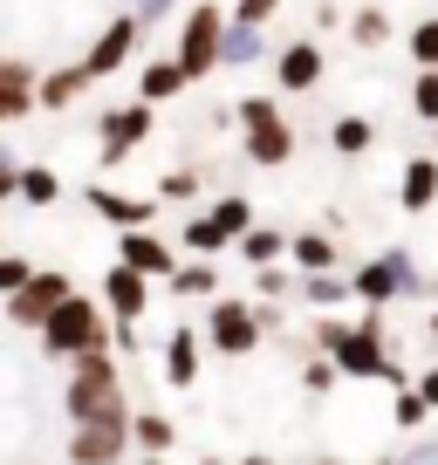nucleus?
Returning a JSON list of instances; mask_svg holds the SVG:
<instances>
[{
  "label": "nucleus",
  "mask_w": 438,
  "mask_h": 465,
  "mask_svg": "<svg viewBox=\"0 0 438 465\" xmlns=\"http://www.w3.org/2000/svg\"><path fill=\"white\" fill-rule=\"evenodd\" d=\"M308 349L329 356V370H336L343 383H370V377H383V363H391V342H383V315H377V308H363V322L315 315Z\"/></svg>",
  "instance_id": "1"
},
{
  "label": "nucleus",
  "mask_w": 438,
  "mask_h": 465,
  "mask_svg": "<svg viewBox=\"0 0 438 465\" xmlns=\"http://www.w3.org/2000/svg\"><path fill=\"white\" fill-rule=\"evenodd\" d=\"M62 411L69 424H131V391H124V363L110 349L75 356L69 383H62Z\"/></svg>",
  "instance_id": "2"
},
{
  "label": "nucleus",
  "mask_w": 438,
  "mask_h": 465,
  "mask_svg": "<svg viewBox=\"0 0 438 465\" xmlns=\"http://www.w3.org/2000/svg\"><path fill=\"white\" fill-rule=\"evenodd\" d=\"M35 342H42V356H55V363H75V356H96V349H110V315L96 308V294L75 288L69 302L55 308V315L35 329Z\"/></svg>",
  "instance_id": "3"
},
{
  "label": "nucleus",
  "mask_w": 438,
  "mask_h": 465,
  "mask_svg": "<svg viewBox=\"0 0 438 465\" xmlns=\"http://www.w3.org/2000/svg\"><path fill=\"white\" fill-rule=\"evenodd\" d=\"M343 281H350V294H356L363 308H377V315H383L391 302H404V294H432V281L418 274V261H411L404 247H383L377 261H363L356 274H343Z\"/></svg>",
  "instance_id": "4"
},
{
  "label": "nucleus",
  "mask_w": 438,
  "mask_h": 465,
  "mask_svg": "<svg viewBox=\"0 0 438 465\" xmlns=\"http://www.w3.org/2000/svg\"><path fill=\"white\" fill-rule=\"evenodd\" d=\"M234 116H240V131H247V164H261V172H281V164L294 158V124H288V110H281L274 96L234 103Z\"/></svg>",
  "instance_id": "5"
},
{
  "label": "nucleus",
  "mask_w": 438,
  "mask_h": 465,
  "mask_svg": "<svg viewBox=\"0 0 438 465\" xmlns=\"http://www.w3.org/2000/svg\"><path fill=\"white\" fill-rule=\"evenodd\" d=\"M219 28H226V7H219V0H192V15L178 21L172 62H178V75H185V89L219 69Z\"/></svg>",
  "instance_id": "6"
},
{
  "label": "nucleus",
  "mask_w": 438,
  "mask_h": 465,
  "mask_svg": "<svg viewBox=\"0 0 438 465\" xmlns=\"http://www.w3.org/2000/svg\"><path fill=\"white\" fill-rule=\"evenodd\" d=\"M199 342L213 349V356H254L267 335H261V322H254V302H247V294H213V302H205Z\"/></svg>",
  "instance_id": "7"
},
{
  "label": "nucleus",
  "mask_w": 438,
  "mask_h": 465,
  "mask_svg": "<svg viewBox=\"0 0 438 465\" xmlns=\"http://www.w3.org/2000/svg\"><path fill=\"white\" fill-rule=\"evenodd\" d=\"M158 131V110H144V103H117V110H96V164H110L117 172L124 158H131L144 137Z\"/></svg>",
  "instance_id": "8"
},
{
  "label": "nucleus",
  "mask_w": 438,
  "mask_h": 465,
  "mask_svg": "<svg viewBox=\"0 0 438 465\" xmlns=\"http://www.w3.org/2000/svg\"><path fill=\"white\" fill-rule=\"evenodd\" d=\"M137 42H144V28H137V15L124 7V15H110V21H103V28H96V42H89V55H75V62H83V75H89V83H110V75H124V69H131Z\"/></svg>",
  "instance_id": "9"
},
{
  "label": "nucleus",
  "mask_w": 438,
  "mask_h": 465,
  "mask_svg": "<svg viewBox=\"0 0 438 465\" xmlns=\"http://www.w3.org/2000/svg\"><path fill=\"white\" fill-rule=\"evenodd\" d=\"M69 294H75V281L62 274V267H35V274L21 281V288L7 294L0 308H7V322H15V329H42V322L69 302Z\"/></svg>",
  "instance_id": "10"
},
{
  "label": "nucleus",
  "mask_w": 438,
  "mask_h": 465,
  "mask_svg": "<svg viewBox=\"0 0 438 465\" xmlns=\"http://www.w3.org/2000/svg\"><path fill=\"white\" fill-rule=\"evenodd\" d=\"M69 465H131V424H69Z\"/></svg>",
  "instance_id": "11"
},
{
  "label": "nucleus",
  "mask_w": 438,
  "mask_h": 465,
  "mask_svg": "<svg viewBox=\"0 0 438 465\" xmlns=\"http://www.w3.org/2000/svg\"><path fill=\"white\" fill-rule=\"evenodd\" d=\"M96 308L110 315V329H137V322L151 315V281H144V274H131V267H110V274H103Z\"/></svg>",
  "instance_id": "12"
},
{
  "label": "nucleus",
  "mask_w": 438,
  "mask_h": 465,
  "mask_svg": "<svg viewBox=\"0 0 438 465\" xmlns=\"http://www.w3.org/2000/svg\"><path fill=\"white\" fill-rule=\"evenodd\" d=\"M35 83H42L35 55H0V131H15V124L35 116Z\"/></svg>",
  "instance_id": "13"
},
{
  "label": "nucleus",
  "mask_w": 438,
  "mask_h": 465,
  "mask_svg": "<svg viewBox=\"0 0 438 465\" xmlns=\"http://www.w3.org/2000/svg\"><path fill=\"white\" fill-rule=\"evenodd\" d=\"M83 205L96 219H110L117 232H137V226H151V219L164 213L158 199H144V192H117V185H83Z\"/></svg>",
  "instance_id": "14"
},
{
  "label": "nucleus",
  "mask_w": 438,
  "mask_h": 465,
  "mask_svg": "<svg viewBox=\"0 0 438 465\" xmlns=\"http://www.w3.org/2000/svg\"><path fill=\"white\" fill-rule=\"evenodd\" d=\"M117 267H131V274L144 281H164L178 267V247L164 240L158 226H137V232H117Z\"/></svg>",
  "instance_id": "15"
},
{
  "label": "nucleus",
  "mask_w": 438,
  "mask_h": 465,
  "mask_svg": "<svg viewBox=\"0 0 438 465\" xmlns=\"http://www.w3.org/2000/svg\"><path fill=\"white\" fill-rule=\"evenodd\" d=\"M267 62H274V89H281V96H308V89L322 83V69H329L322 42H308V35H302V42H288V48H274Z\"/></svg>",
  "instance_id": "16"
},
{
  "label": "nucleus",
  "mask_w": 438,
  "mask_h": 465,
  "mask_svg": "<svg viewBox=\"0 0 438 465\" xmlns=\"http://www.w3.org/2000/svg\"><path fill=\"white\" fill-rule=\"evenodd\" d=\"M199 370H205V342H199V329L185 322V329L164 335V383H172V391H192Z\"/></svg>",
  "instance_id": "17"
},
{
  "label": "nucleus",
  "mask_w": 438,
  "mask_h": 465,
  "mask_svg": "<svg viewBox=\"0 0 438 465\" xmlns=\"http://www.w3.org/2000/svg\"><path fill=\"white\" fill-rule=\"evenodd\" d=\"M89 89L96 83L83 75V62H55V69H42V83H35V110H75Z\"/></svg>",
  "instance_id": "18"
},
{
  "label": "nucleus",
  "mask_w": 438,
  "mask_h": 465,
  "mask_svg": "<svg viewBox=\"0 0 438 465\" xmlns=\"http://www.w3.org/2000/svg\"><path fill=\"white\" fill-rule=\"evenodd\" d=\"M172 96H185L178 62H172V55H144V62H137V103H144V110H158V103H172Z\"/></svg>",
  "instance_id": "19"
},
{
  "label": "nucleus",
  "mask_w": 438,
  "mask_h": 465,
  "mask_svg": "<svg viewBox=\"0 0 438 465\" xmlns=\"http://www.w3.org/2000/svg\"><path fill=\"white\" fill-rule=\"evenodd\" d=\"M343 247H336V232H294L288 240V267L294 274H336Z\"/></svg>",
  "instance_id": "20"
},
{
  "label": "nucleus",
  "mask_w": 438,
  "mask_h": 465,
  "mask_svg": "<svg viewBox=\"0 0 438 465\" xmlns=\"http://www.w3.org/2000/svg\"><path fill=\"white\" fill-rule=\"evenodd\" d=\"M172 445H178V424L164 411H131V451L137 459H172Z\"/></svg>",
  "instance_id": "21"
},
{
  "label": "nucleus",
  "mask_w": 438,
  "mask_h": 465,
  "mask_svg": "<svg viewBox=\"0 0 438 465\" xmlns=\"http://www.w3.org/2000/svg\"><path fill=\"white\" fill-rule=\"evenodd\" d=\"M164 294H172V302H213L219 294V261H178L172 274H164Z\"/></svg>",
  "instance_id": "22"
},
{
  "label": "nucleus",
  "mask_w": 438,
  "mask_h": 465,
  "mask_svg": "<svg viewBox=\"0 0 438 465\" xmlns=\"http://www.w3.org/2000/svg\"><path fill=\"white\" fill-rule=\"evenodd\" d=\"M432 199H438V158H404L397 205H404V213H432Z\"/></svg>",
  "instance_id": "23"
},
{
  "label": "nucleus",
  "mask_w": 438,
  "mask_h": 465,
  "mask_svg": "<svg viewBox=\"0 0 438 465\" xmlns=\"http://www.w3.org/2000/svg\"><path fill=\"white\" fill-rule=\"evenodd\" d=\"M234 247H240V261H247V267H281V261H288V232H281V226H261V219H254V226L240 232Z\"/></svg>",
  "instance_id": "24"
},
{
  "label": "nucleus",
  "mask_w": 438,
  "mask_h": 465,
  "mask_svg": "<svg viewBox=\"0 0 438 465\" xmlns=\"http://www.w3.org/2000/svg\"><path fill=\"white\" fill-rule=\"evenodd\" d=\"M247 62H267V35L226 21V28H219V69H247Z\"/></svg>",
  "instance_id": "25"
},
{
  "label": "nucleus",
  "mask_w": 438,
  "mask_h": 465,
  "mask_svg": "<svg viewBox=\"0 0 438 465\" xmlns=\"http://www.w3.org/2000/svg\"><path fill=\"white\" fill-rule=\"evenodd\" d=\"M294 294H302L315 315H336V308L350 302V281L343 274H294Z\"/></svg>",
  "instance_id": "26"
},
{
  "label": "nucleus",
  "mask_w": 438,
  "mask_h": 465,
  "mask_svg": "<svg viewBox=\"0 0 438 465\" xmlns=\"http://www.w3.org/2000/svg\"><path fill=\"white\" fill-rule=\"evenodd\" d=\"M205 219H213V226L226 232V247H234V240H240V232H247L261 213H254V199H247V192H226V199H213V205H205Z\"/></svg>",
  "instance_id": "27"
},
{
  "label": "nucleus",
  "mask_w": 438,
  "mask_h": 465,
  "mask_svg": "<svg viewBox=\"0 0 438 465\" xmlns=\"http://www.w3.org/2000/svg\"><path fill=\"white\" fill-rule=\"evenodd\" d=\"M15 199H21V205H55V199H62V178H55V164H21V178H15Z\"/></svg>",
  "instance_id": "28"
},
{
  "label": "nucleus",
  "mask_w": 438,
  "mask_h": 465,
  "mask_svg": "<svg viewBox=\"0 0 438 465\" xmlns=\"http://www.w3.org/2000/svg\"><path fill=\"white\" fill-rule=\"evenodd\" d=\"M370 144H377L370 116H336V124H329V151H336V158H363Z\"/></svg>",
  "instance_id": "29"
},
{
  "label": "nucleus",
  "mask_w": 438,
  "mask_h": 465,
  "mask_svg": "<svg viewBox=\"0 0 438 465\" xmlns=\"http://www.w3.org/2000/svg\"><path fill=\"white\" fill-rule=\"evenodd\" d=\"M205 192V178H199V164H172V172L158 178V192H151V199L158 205H192Z\"/></svg>",
  "instance_id": "30"
},
{
  "label": "nucleus",
  "mask_w": 438,
  "mask_h": 465,
  "mask_svg": "<svg viewBox=\"0 0 438 465\" xmlns=\"http://www.w3.org/2000/svg\"><path fill=\"white\" fill-rule=\"evenodd\" d=\"M288 294H294V267H254V294H247V302H288Z\"/></svg>",
  "instance_id": "31"
},
{
  "label": "nucleus",
  "mask_w": 438,
  "mask_h": 465,
  "mask_svg": "<svg viewBox=\"0 0 438 465\" xmlns=\"http://www.w3.org/2000/svg\"><path fill=\"white\" fill-rule=\"evenodd\" d=\"M350 35H356V48H383L391 42V15H383V7H363V15L350 21Z\"/></svg>",
  "instance_id": "32"
},
{
  "label": "nucleus",
  "mask_w": 438,
  "mask_h": 465,
  "mask_svg": "<svg viewBox=\"0 0 438 465\" xmlns=\"http://www.w3.org/2000/svg\"><path fill=\"white\" fill-rule=\"evenodd\" d=\"M336 370H329V356H315V349H308V356H302V391L308 397H329V391H336Z\"/></svg>",
  "instance_id": "33"
},
{
  "label": "nucleus",
  "mask_w": 438,
  "mask_h": 465,
  "mask_svg": "<svg viewBox=\"0 0 438 465\" xmlns=\"http://www.w3.org/2000/svg\"><path fill=\"white\" fill-rule=\"evenodd\" d=\"M424 418H432V411H424V397H418V391H411V383H404V391L391 397V424H397V431H418Z\"/></svg>",
  "instance_id": "34"
},
{
  "label": "nucleus",
  "mask_w": 438,
  "mask_h": 465,
  "mask_svg": "<svg viewBox=\"0 0 438 465\" xmlns=\"http://www.w3.org/2000/svg\"><path fill=\"white\" fill-rule=\"evenodd\" d=\"M274 15H281V0H234L226 7V21H240V28H267Z\"/></svg>",
  "instance_id": "35"
},
{
  "label": "nucleus",
  "mask_w": 438,
  "mask_h": 465,
  "mask_svg": "<svg viewBox=\"0 0 438 465\" xmlns=\"http://www.w3.org/2000/svg\"><path fill=\"white\" fill-rule=\"evenodd\" d=\"M411 110H418L424 124H438V69H418V83H411Z\"/></svg>",
  "instance_id": "36"
},
{
  "label": "nucleus",
  "mask_w": 438,
  "mask_h": 465,
  "mask_svg": "<svg viewBox=\"0 0 438 465\" xmlns=\"http://www.w3.org/2000/svg\"><path fill=\"white\" fill-rule=\"evenodd\" d=\"M411 55H418V69H438V21H418V28H411Z\"/></svg>",
  "instance_id": "37"
},
{
  "label": "nucleus",
  "mask_w": 438,
  "mask_h": 465,
  "mask_svg": "<svg viewBox=\"0 0 438 465\" xmlns=\"http://www.w3.org/2000/svg\"><path fill=\"white\" fill-rule=\"evenodd\" d=\"M28 274H35V267H28V253H0V302H7V294H15Z\"/></svg>",
  "instance_id": "38"
},
{
  "label": "nucleus",
  "mask_w": 438,
  "mask_h": 465,
  "mask_svg": "<svg viewBox=\"0 0 438 465\" xmlns=\"http://www.w3.org/2000/svg\"><path fill=\"white\" fill-rule=\"evenodd\" d=\"M172 7H178V0H131L137 28H151V21H158V15H172Z\"/></svg>",
  "instance_id": "39"
},
{
  "label": "nucleus",
  "mask_w": 438,
  "mask_h": 465,
  "mask_svg": "<svg viewBox=\"0 0 438 465\" xmlns=\"http://www.w3.org/2000/svg\"><path fill=\"white\" fill-rule=\"evenodd\" d=\"M411 391L424 397V411H438V363H432V370H418V377H411Z\"/></svg>",
  "instance_id": "40"
},
{
  "label": "nucleus",
  "mask_w": 438,
  "mask_h": 465,
  "mask_svg": "<svg viewBox=\"0 0 438 465\" xmlns=\"http://www.w3.org/2000/svg\"><path fill=\"white\" fill-rule=\"evenodd\" d=\"M391 465H438V445H432V438H418V445H411L404 459H391Z\"/></svg>",
  "instance_id": "41"
},
{
  "label": "nucleus",
  "mask_w": 438,
  "mask_h": 465,
  "mask_svg": "<svg viewBox=\"0 0 438 465\" xmlns=\"http://www.w3.org/2000/svg\"><path fill=\"white\" fill-rule=\"evenodd\" d=\"M15 178H21V164H15V158H0V205L15 199Z\"/></svg>",
  "instance_id": "42"
},
{
  "label": "nucleus",
  "mask_w": 438,
  "mask_h": 465,
  "mask_svg": "<svg viewBox=\"0 0 438 465\" xmlns=\"http://www.w3.org/2000/svg\"><path fill=\"white\" fill-rule=\"evenodd\" d=\"M424 342H432V356H438V308H432V322H424Z\"/></svg>",
  "instance_id": "43"
},
{
  "label": "nucleus",
  "mask_w": 438,
  "mask_h": 465,
  "mask_svg": "<svg viewBox=\"0 0 438 465\" xmlns=\"http://www.w3.org/2000/svg\"><path fill=\"white\" fill-rule=\"evenodd\" d=\"M240 465H274V459H267V451H247V459H240Z\"/></svg>",
  "instance_id": "44"
},
{
  "label": "nucleus",
  "mask_w": 438,
  "mask_h": 465,
  "mask_svg": "<svg viewBox=\"0 0 438 465\" xmlns=\"http://www.w3.org/2000/svg\"><path fill=\"white\" fill-rule=\"evenodd\" d=\"M315 465H343V459H336V451H322V459H315Z\"/></svg>",
  "instance_id": "45"
},
{
  "label": "nucleus",
  "mask_w": 438,
  "mask_h": 465,
  "mask_svg": "<svg viewBox=\"0 0 438 465\" xmlns=\"http://www.w3.org/2000/svg\"><path fill=\"white\" fill-rule=\"evenodd\" d=\"M199 465H226V459H213V451H205V459H199Z\"/></svg>",
  "instance_id": "46"
},
{
  "label": "nucleus",
  "mask_w": 438,
  "mask_h": 465,
  "mask_svg": "<svg viewBox=\"0 0 438 465\" xmlns=\"http://www.w3.org/2000/svg\"><path fill=\"white\" fill-rule=\"evenodd\" d=\"M137 465H172V459H137Z\"/></svg>",
  "instance_id": "47"
},
{
  "label": "nucleus",
  "mask_w": 438,
  "mask_h": 465,
  "mask_svg": "<svg viewBox=\"0 0 438 465\" xmlns=\"http://www.w3.org/2000/svg\"><path fill=\"white\" fill-rule=\"evenodd\" d=\"M377 465H391V459H377Z\"/></svg>",
  "instance_id": "48"
},
{
  "label": "nucleus",
  "mask_w": 438,
  "mask_h": 465,
  "mask_svg": "<svg viewBox=\"0 0 438 465\" xmlns=\"http://www.w3.org/2000/svg\"><path fill=\"white\" fill-rule=\"evenodd\" d=\"M0 158H7V151H0Z\"/></svg>",
  "instance_id": "49"
},
{
  "label": "nucleus",
  "mask_w": 438,
  "mask_h": 465,
  "mask_svg": "<svg viewBox=\"0 0 438 465\" xmlns=\"http://www.w3.org/2000/svg\"><path fill=\"white\" fill-rule=\"evenodd\" d=\"M432 131H438V124H432Z\"/></svg>",
  "instance_id": "50"
}]
</instances>
